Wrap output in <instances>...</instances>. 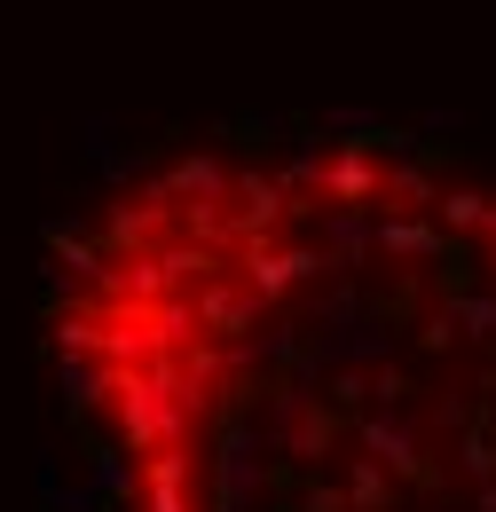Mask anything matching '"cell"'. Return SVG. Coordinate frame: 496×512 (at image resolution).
I'll list each match as a JSON object with an SVG mask.
<instances>
[{
    "label": "cell",
    "instance_id": "6da1fadb",
    "mask_svg": "<svg viewBox=\"0 0 496 512\" xmlns=\"http://www.w3.org/2000/svg\"><path fill=\"white\" fill-rule=\"evenodd\" d=\"M79 512H496L481 197L166 158L48 253Z\"/></svg>",
    "mask_w": 496,
    "mask_h": 512
}]
</instances>
